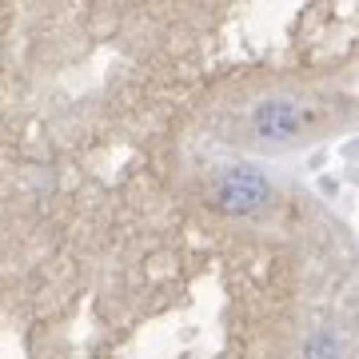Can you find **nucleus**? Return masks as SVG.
<instances>
[{
  "label": "nucleus",
  "instance_id": "f257e3e1",
  "mask_svg": "<svg viewBox=\"0 0 359 359\" xmlns=\"http://www.w3.org/2000/svg\"><path fill=\"white\" fill-rule=\"evenodd\" d=\"M212 196H216L219 212L244 216V212H256V208L268 200V180H264V172H256V168H231V172H224V176L216 180Z\"/></svg>",
  "mask_w": 359,
  "mask_h": 359
},
{
  "label": "nucleus",
  "instance_id": "f03ea898",
  "mask_svg": "<svg viewBox=\"0 0 359 359\" xmlns=\"http://www.w3.org/2000/svg\"><path fill=\"white\" fill-rule=\"evenodd\" d=\"M252 124L268 140H287V136H295V132L304 128V108L295 100H264L252 112Z\"/></svg>",
  "mask_w": 359,
  "mask_h": 359
}]
</instances>
